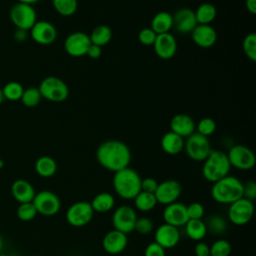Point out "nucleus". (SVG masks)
<instances>
[{
    "mask_svg": "<svg viewBox=\"0 0 256 256\" xmlns=\"http://www.w3.org/2000/svg\"><path fill=\"white\" fill-rule=\"evenodd\" d=\"M96 159L104 169L115 173L129 167L131 151L120 140H106L97 147Z\"/></svg>",
    "mask_w": 256,
    "mask_h": 256,
    "instance_id": "nucleus-1",
    "label": "nucleus"
},
{
    "mask_svg": "<svg viewBox=\"0 0 256 256\" xmlns=\"http://www.w3.org/2000/svg\"><path fill=\"white\" fill-rule=\"evenodd\" d=\"M141 180L139 173L133 168L126 167L114 173L112 186L114 192L122 199L133 200L141 191Z\"/></svg>",
    "mask_w": 256,
    "mask_h": 256,
    "instance_id": "nucleus-2",
    "label": "nucleus"
},
{
    "mask_svg": "<svg viewBox=\"0 0 256 256\" xmlns=\"http://www.w3.org/2000/svg\"><path fill=\"white\" fill-rule=\"evenodd\" d=\"M212 184L211 197L219 204L230 205L243 197V182L235 176L227 175Z\"/></svg>",
    "mask_w": 256,
    "mask_h": 256,
    "instance_id": "nucleus-3",
    "label": "nucleus"
},
{
    "mask_svg": "<svg viewBox=\"0 0 256 256\" xmlns=\"http://www.w3.org/2000/svg\"><path fill=\"white\" fill-rule=\"evenodd\" d=\"M231 165L227 154L221 150H211L203 161L202 175L208 182L214 183L229 175Z\"/></svg>",
    "mask_w": 256,
    "mask_h": 256,
    "instance_id": "nucleus-4",
    "label": "nucleus"
},
{
    "mask_svg": "<svg viewBox=\"0 0 256 256\" xmlns=\"http://www.w3.org/2000/svg\"><path fill=\"white\" fill-rule=\"evenodd\" d=\"M42 98L54 102H64L69 96V88L67 84L56 76L45 77L38 87Z\"/></svg>",
    "mask_w": 256,
    "mask_h": 256,
    "instance_id": "nucleus-5",
    "label": "nucleus"
},
{
    "mask_svg": "<svg viewBox=\"0 0 256 256\" xmlns=\"http://www.w3.org/2000/svg\"><path fill=\"white\" fill-rule=\"evenodd\" d=\"M183 150H185L186 155L191 160L196 162H203L212 149L208 137L194 132L184 141Z\"/></svg>",
    "mask_w": 256,
    "mask_h": 256,
    "instance_id": "nucleus-6",
    "label": "nucleus"
},
{
    "mask_svg": "<svg viewBox=\"0 0 256 256\" xmlns=\"http://www.w3.org/2000/svg\"><path fill=\"white\" fill-rule=\"evenodd\" d=\"M254 212V203L242 197L229 205L227 216L232 224L236 226H244L252 220Z\"/></svg>",
    "mask_w": 256,
    "mask_h": 256,
    "instance_id": "nucleus-7",
    "label": "nucleus"
},
{
    "mask_svg": "<svg viewBox=\"0 0 256 256\" xmlns=\"http://www.w3.org/2000/svg\"><path fill=\"white\" fill-rule=\"evenodd\" d=\"M226 154L231 167H234L238 170L248 171L253 169L256 164V157L254 152L245 145H233Z\"/></svg>",
    "mask_w": 256,
    "mask_h": 256,
    "instance_id": "nucleus-8",
    "label": "nucleus"
},
{
    "mask_svg": "<svg viewBox=\"0 0 256 256\" xmlns=\"http://www.w3.org/2000/svg\"><path fill=\"white\" fill-rule=\"evenodd\" d=\"M10 20L18 29L29 31L37 21V14L32 5L16 3L9 12Z\"/></svg>",
    "mask_w": 256,
    "mask_h": 256,
    "instance_id": "nucleus-9",
    "label": "nucleus"
},
{
    "mask_svg": "<svg viewBox=\"0 0 256 256\" xmlns=\"http://www.w3.org/2000/svg\"><path fill=\"white\" fill-rule=\"evenodd\" d=\"M94 215V211L87 201H77L71 204L66 211V221L72 227H84L88 225Z\"/></svg>",
    "mask_w": 256,
    "mask_h": 256,
    "instance_id": "nucleus-10",
    "label": "nucleus"
},
{
    "mask_svg": "<svg viewBox=\"0 0 256 256\" xmlns=\"http://www.w3.org/2000/svg\"><path fill=\"white\" fill-rule=\"evenodd\" d=\"M37 213L43 216H54L61 208V201L59 197L50 190H42L35 194L32 201Z\"/></svg>",
    "mask_w": 256,
    "mask_h": 256,
    "instance_id": "nucleus-11",
    "label": "nucleus"
},
{
    "mask_svg": "<svg viewBox=\"0 0 256 256\" xmlns=\"http://www.w3.org/2000/svg\"><path fill=\"white\" fill-rule=\"evenodd\" d=\"M137 218L136 210L133 207L129 205H120L114 210L111 221L114 229L129 234L134 231Z\"/></svg>",
    "mask_w": 256,
    "mask_h": 256,
    "instance_id": "nucleus-12",
    "label": "nucleus"
},
{
    "mask_svg": "<svg viewBox=\"0 0 256 256\" xmlns=\"http://www.w3.org/2000/svg\"><path fill=\"white\" fill-rule=\"evenodd\" d=\"M182 192L181 184L173 179H168L158 183L157 189L154 192L157 203L162 205H168L176 202Z\"/></svg>",
    "mask_w": 256,
    "mask_h": 256,
    "instance_id": "nucleus-13",
    "label": "nucleus"
},
{
    "mask_svg": "<svg viewBox=\"0 0 256 256\" xmlns=\"http://www.w3.org/2000/svg\"><path fill=\"white\" fill-rule=\"evenodd\" d=\"M91 41L89 35L84 32H73L69 34L64 41L66 53L72 57H82L86 55Z\"/></svg>",
    "mask_w": 256,
    "mask_h": 256,
    "instance_id": "nucleus-14",
    "label": "nucleus"
},
{
    "mask_svg": "<svg viewBox=\"0 0 256 256\" xmlns=\"http://www.w3.org/2000/svg\"><path fill=\"white\" fill-rule=\"evenodd\" d=\"M30 35L32 39L40 45H50L57 38L56 27L45 20L36 21L30 29Z\"/></svg>",
    "mask_w": 256,
    "mask_h": 256,
    "instance_id": "nucleus-15",
    "label": "nucleus"
},
{
    "mask_svg": "<svg viewBox=\"0 0 256 256\" xmlns=\"http://www.w3.org/2000/svg\"><path fill=\"white\" fill-rule=\"evenodd\" d=\"M128 244L127 234L116 229L108 231L102 239V247L104 251L111 255H117L123 252Z\"/></svg>",
    "mask_w": 256,
    "mask_h": 256,
    "instance_id": "nucleus-16",
    "label": "nucleus"
},
{
    "mask_svg": "<svg viewBox=\"0 0 256 256\" xmlns=\"http://www.w3.org/2000/svg\"><path fill=\"white\" fill-rule=\"evenodd\" d=\"M173 27L178 33L188 34L198 25L194 10L190 8H180L172 15Z\"/></svg>",
    "mask_w": 256,
    "mask_h": 256,
    "instance_id": "nucleus-17",
    "label": "nucleus"
},
{
    "mask_svg": "<svg viewBox=\"0 0 256 256\" xmlns=\"http://www.w3.org/2000/svg\"><path fill=\"white\" fill-rule=\"evenodd\" d=\"M180 232L177 227L163 223L154 232V240L165 250L174 248L180 241Z\"/></svg>",
    "mask_w": 256,
    "mask_h": 256,
    "instance_id": "nucleus-18",
    "label": "nucleus"
},
{
    "mask_svg": "<svg viewBox=\"0 0 256 256\" xmlns=\"http://www.w3.org/2000/svg\"><path fill=\"white\" fill-rule=\"evenodd\" d=\"M164 223L172 225L174 227H182L189 220L186 211V205L180 202H173L165 206L163 213Z\"/></svg>",
    "mask_w": 256,
    "mask_h": 256,
    "instance_id": "nucleus-19",
    "label": "nucleus"
},
{
    "mask_svg": "<svg viewBox=\"0 0 256 256\" xmlns=\"http://www.w3.org/2000/svg\"><path fill=\"white\" fill-rule=\"evenodd\" d=\"M156 55L164 60L172 58L177 51L176 38L170 33L158 34L153 44Z\"/></svg>",
    "mask_w": 256,
    "mask_h": 256,
    "instance_id": "nucleus-20",
    "label": "nucleus"
},
{
    "mask_svg": "<svg viewBox=\"0 0 256 256\" xmlns=\"http://www.w3.org/2000/svg\"><path fill=\"white\" fill-rule=\"evenodd\" d=\"M193 42L201 48H210L217 41V32L211 25L198 24L191 32Z\"/></svg>",
    "mask_w": 256,
    "mask_h": 256,
    "instance_id": "nucleus-21",
    "label": "nucleus"
},
{
    "mask_svg": "<svg viewBox=\"0 0 256 256\" xmlns=\"http://www.w3.org/2000/svg\"><path fill=\"white\" fill-rule=\"evenodd\" d=\"M196 124L191 116L179 113L174 115L170 120V131L181 136L182 138H187L195 132Z\"/></svg>",
    "mask_w": 256,
    "mask_h": 256,
    "instance_id": "nucleus-22",
    "label": "nucleus"
},
{
    "mask_svg": "<svg viewBox=\"0 0 256 256\" xmlns=\"http://www.w3.org/2000/svg\"><path fill=\"white\" fill-rule=\"evenodd\" d=\"M11 194L13 198L20 204L32 202L36 191L29 181L24 179H17L11 185Z\"/></svg>",
    "mask_w": 256,
    "mask_h": 256,
    "instance_id": "nucleus-23",
    "label": "nucleus"
},
{
    "mask_svg": "<svg viewBox=\"0 0 256 256\" xmlns=\"http://www.w3.org/2000/svg\"><path fill=\"white\" fill-rule=\"evenodd\" d=\"M160 145L166 154L177 155L184 149V138L172 131H169L162 136Z\"/></svg>",
    "mask_w": 256,
    "mask_h": 256,
    "instance_id": "nucleus-24",
    "label": "nucleus"
},
{
    "mask_svg": "<svg viewBox=\"0 0 256 256\" xmlns=\"http://www.w3.org/2000/svg\"><path fill=\"white\" fill-rule=\"evenodd\" d=\"M150 28L157 35L168 33L173 28L172 15L166 11H160L156 13L151 20Z\"/></svg>",
    "mask_w": 256,
    "mask_h": 256,
    "instance_id": "nucleus-25",
    "label": "nucleus"
},
{
    "mask_svg": "<svg viewBox=\"0 0 256 256\" xmlns=\"http://www.w3.org/2000/svg\"><path fill=\"white\" fill-rule=\"evenodd\" d=\"M90 205L94 213H106L114 208L115 198L109 192H100L93 197Z\"/></svg>",
    "mask_w": 256,
    "mask_h": 256,
    "instance_id": "nucleus-26",
    "label": "nucleus"
},
{
    "mask_svg": "<svg viewBox=\"0 0 256 256\" xmlns=\"http://www.w3.org/2000/svg\"><path fill=\"white\" fill-rule=\"evenodd\" d=\"M186 235L194 241H201L208 233L205 222L202 219H189L184 225Z\"/></svg>",
    "mask_w": 256,
    "mask_h": 256,
    "instance_id": "nucleus-27",
    "label": "nucleus"
},
{
    "mask_svg": "<svg viewBox=\"0 0 256 256\" xmlns=\"http://www.w3.org/2000/svg\"><path fill=\"white\" fill-rule=\"evenodd\" d=\"M35 171L42 178H50L57 171V163L50 156H41L35 162Z\"/></svg>",
    "mask_w": 256,
    "mask_h": 256,
    "instance_id": "nucleus-28",
    "label": "nucleus"
},
{
    "mask_svg": "<svg viewBox=\"0 0 256 256\" xmlns=\"http://www.w3.org/2000/svg\"><path fill=\"white\" fill-rule=\"evenodd\" d=\"M197 24L210 25L217 16V9L211 3H202L194 11Z\"/></svg>",
    "mask_w": 256,
    "mask_h": 256,
    "instance_id": "nucleus-29",
    "label": "nucleus"
},
{
    "mask_svg": "<svg viewBox=\"0 0 256 256\" xmlns=\"http://www.w3.org/2000/svg\"><path fill=\"white\" fill-rule=\"evenodd\" d=\"M91 44L103 47L107 45L112 39V30L107 25H98L96 26L89 35Z\"/></svg>",
    "mask_w": 256,
    "mask_h": 256,
    "instance_id": "nucleus-30",
    "label": "nucleus"
},
{
    "mask_svg": "<svg viewBox=\"0 0 256 256\" xmlns=\"http://www.w3.org/2000/svg\"><path fill=\"white\" fill-rule=\"evenodd\" d=\"M133 201L136 210H139L141 212H149L153 210L158 204L153 193H148L144 191H140L133 199Z\"/></svg>",
    "mask_w": 256,
    "mask_h": 256,
    "instance_id": "nucleus-31",
    "label": "nucleus"
},
{
    "mask_svg": "<svg viewBox=\"0 0 256 256\" xmlns=\"http://www.w3.org/2000/svg\"><path fill=\"white\" fill-rule=\"evenodd\" d=\"M55 11L61 16L69 17L75 14L78 8L77 0H52Z\"/></svg>",
    "mask_w": 256,
    "mask_h": 256,
    "instance_id": "nucleus-32",
    "label": "nucleus"
},
{
    "mask_svg": "<svg viewBox=\"0 0 256 256\" xmlns=\"http://www.w3.org/2000/svg\"><path fill=\"white\" fill-rule=\"evenodd\" d=\"M24 88L23 86L16 81L8 82L2 88V94L4 99L9 101H18L21 99Z\"/></svg>",
    "mask_w": 256,
    "mask_h": 256,
    "instance_id": "nucleus-33",
    "label": "nucleus"
},
{
    "mask_svg": "<svg viewBox=\"0 0 256 256\" xmlns=\"http://www.w3.org/2000/svg\"><path fill=\"white\" fill-rule=\"evenodd\" d=\"M41 99L42 96L39 89L36 87H29L27 89H24L20 100L24 106L32 108L37 106L40 103Z\"/></svg>",
    "mask_w": 256,
    "mask_h": 256,
    "instance_id": "nucleus-34",
    "label": "nucleus"
},
{
    "mask_svg": "<svg viewBox=\"0 0 256 256\" xmlns=\"http://www.w3.org/2000/svg\"><path fill=\"white\" fill-rule=\"evenodd\" d=\"M205 224H206L207 230L210 231L214 235H221L227 229V222L220 215L210 216Z\"/></svg>",
    "mask_w": 256,
    "mask_h": 256,
    "instance_id": "nucleus-35",
    "label": "nucleus"
},
{
    "mask_svg": "<svg viewBox=\"0 0 256 256\" xmlns=\"http://www.w3.org/2000/svg\"><path fill=\"white\" fill-rule=\"evenodd\" d=\"M37 210L32 202H26V203H20L16 210V215L18 219L21 221H31L33 220L37 215Z\"/></svg>",
    "mask_w": 256,
    "mask_h": 256,
    "instance_id": "nucleus-36",
    "label": "nucleus"
},
{
    "mask_svg": "<svg viewBox=\"0 0 256 256\" xmlns=\"http://www.w3.org/2000/svg\"><path fill=\"white\" fill-rule=\"evenodd\" d=\"M232 246L225 239H217L210 245V256H230Z\"/></svg>",
    "mask_w": 256,
    "mask_h": 256,
    "instance_id": "nucleus-37",
    "label": "nucleus"
},
{
    "mask_svg": "<svg viewBox=\"0 0 256 256\" xmlns=\"http://www.w3.org/2000/svg\"><path fill=\"white\" fill-rule=\"evenodd\" d=\"M243 51L246 57L252 62L256 61V34L248 33L243 39Z\"/></svg>",
    "mask_w": 256,
    "mask_h": 256,
    "instance_id": "nucleus-38",
    "label": "nucleus"
},
{
    "mask_svg": "<svg viewBox=\"0 0 256 256\" xmlns=\"http://www.w3.org/2000/svg\"><path fill=\"white\" fill-rule=\"evenodd\" d=\"M197 133L208 137L210 135H212L215 130H216V122L214 119L210 118V117H205L202 118L197 124H196V129Z\"/></svg>",
    "mask_w": 256,
    "mask_h": 256,
    "instance_id": "nucleus-39",
    "label": "nucleus"
},
{
    "mask_svg": "<svg viewBox=\"0 0 256 256\" xmlns=\"http://www.w3.org/2000/svg\"><path fill=\"white\" fill-rule=\"evenodd\" d=\"M154 223L148 217H140L137 218L134 231H136L140 235H148L153 231Z\"/></svg>",
    "mask_w": 256,
    "mask_h": 256,
    "instance_id": "nucleus-40",
    "label": "nucleus"
},
{
    "mask_svg": "<svg viewBox=\"0 0 256 256\" xmlns=\"http://www.w3.org/2000/svg\"><path fill=\"white\" fill-rule=\"evenodd\" d=\"M157 34L150 28H143L138 33V40L144 46H153Z\"/></svg>",
    "mask_w": 256,
    "mask_h": 256,
    "instance_id": "nucleus-41",
    "label": "nucleus"
},
{
    "mask_svg": "<svg viewBox=\"0 0 256 256\" xmlns=\"http://www.w3.org/2000/svg\"><path fill=\"white\" fill-rule=\"evenodd\" d=\"M186 211L189 219H202L205 214V208L199 202H192L186 205Z\"/></svg>",
    "mask_w": 256,
    "mask_h": 256,
    "instance_id": "nucleus-42",
    "label": "nucleus"
},
{
    "mask_svg": "<svg viewBox=\"0 0 256 256\" xmlns=\"http://www.w3.org/2000/svg\"><path fill=\"white\" fill-rule=\"evenodd\" d=\"M144 256H166V250L154 241L145 247Z\"/></svg>",
    "mask_w": 256,
    "mask_h": 256,
    "instance_id": "nucleus-43",
    "label": "nucleus"
},
{
    "mask_svg": "<svg viewBox=\"0 0 256 256\" xmlns=\"http://www.w3.org/2000/svg\"><path fill=\"white\" fill-rule=\"evenodd\" d=\"M243 197L252 202L256 199V183L253 180L243 183Z\"/></svg>",
    "mask_w": 256,
    "mask_h": 256,
    "instance_id": "nucleus-44",
    "label": "nucleus"
},
{
    "mask_svg": "<svg viewBox=\"0 0 256 256\" xmlns=\"http://www.w3.org/2000/svg\"><path fill=\"white\" fill-rule=\"evenodd\" d=\"M158 186V182L152 177H146L141 180V191L153 193L156 191Z\"/></svg>",
    "mask_w": 256,
    "mask_h": 256,
    "instance_id": "nucleus-45",
    "label": "nucleus"
},
{
    "mask_svg": "<svg viewBox=\"0 0 256 256\" xmlns=\"http://www.w3.org/2000/svg\"><path fill=\"white\" fill-rule=\"evenodd\" d=\"M194 253L196 256H210V245L205 242L198 241L195 245Z\"/></svg>",
    "mask_w": 256,
    "mask_h": 256,
    "instance_id": "nucleus-46",
    "label": "nucleus"
},
{
    "mask_svg": "<svg viewBox=\"0 0 256 256\" xmlns=\"http://www.w3.org/2000/svg\"><path fill=\"white\" fill-rule=\"evenodd\" d=\"M101 54H102V47H99L94 44H90L86 52V55L91 59H98L101 56Z\"/></svg>",
    "mask_w": 256,
    "mask_h": 256,
    "instance_id": "nucleus-47",
    "label": "nucleus"
},
{
    "mask_svg": "<svg viewBox=\"0 0 256 256\" xmlns=\"http://www.w3.org/2000/svg\"><path fill=\"white\" fill-rule=\"evenodd\" d=\"M27 36H28V34H27V31H26V30L18 29V28L14 31V35H13L15 41H17V42H19V43L24 42V41L27 39Z\"/></svg>",
    "mask_w": 256,
    "mask_h": 256,
    "instance_id": "nucleus-48",
    "label": "nucleus"
},
{
    "mask_svg": "<svg viewBox=\"0 0 256 256\" xmlns=\"http://www.w3.org/2000/svg\"><path fill=\"white\" fill-rule=\"evenodd\" d=\"M245 7L251 14H256V0H245Z\"/></svg>",
    "mask_w": 256,
    "mask_h": 256,
    "instance_id": "nucleus-49",
    "label": "nucleus"
},
{
    "mask_svg": "<svg viewBox=\"0 0 256 256\" xmlns=\"http://www.w3.org/2000/svg\"><path fill=\"white\" fill-rule=\"evenodd\" d=\"M19 3H24V4H29V5H32L36 2H38L39 0H17Z\"/></svg>",
    "mask_w": 256,
    "mask_h": 256,
    "instance_id": "nucleus-50",
    "label": "nucleus"
},
{
    "mask_svg": "<svg viewBox=\"0 0 256 256\" xmlns=\"http://www.w3.org/2000/svg\"><path fill=\"white\" fill-rule=\"evenodd\" d=\"M3 101H4V97H3V94H2V89L0 88V105Z\"/></svg>",
    "mask_w": 256,
    "mask_h": 256,
    "instance_id": "nucleus-51",
    "label": "nucleus"
},
{
    "mask_svg": "<svg viewBox=\"0 0 256 256\" xmlns=\"http://www.w3.org/2000/svg\"><path fill=\"white\" fill-rule=\"evenodd\" d=\"M2 248H3V240H2V238H1V236H0V253H1V251H2Z\"/></svg>",
    "mask_w": 256,
    "mask_h": 256,
    "instance_id": "nucleus-52",
    "label": "nucleus"
},
{
    "mask_svg": "<svg viewBox=\"0 0 256 256\" xmlns=\"http://www.w3.org/2000/svg\"><path fill=\"white\" fill-rule=\"evenodd\" d=\"M4 167V161L0 158V169H2Z\"/></svg>",
    "mask_w": 256,
    "mask_h": 256,
    "instance_id": "nucleus-53",
    "label": "nucleus"
},
{
    "mask_svg": "<svg viewBox=\"0 0 256 256\" xmlns=\"http://www.w3.org/2000/svg\"><path fill=\"white\" fill-rule=\"evenodd\" d=\"M0 256H9V255H7V254H3V253H0Z\"/></svg>",
    "mask_w": 256,
    "mask_h": 256,
    "instance_id": "nucleus-54",
    "label": "nucleus"
},
{
    "mask_svg": "<svg viewBox=\"0 0 256 256\" xmlns=\"http://www.w3.org/2000/svg\"><path fill=\"white\" fill-rule=\"evenodd\" d=\"M34 256H37V255H34Z\"/></svg>",
    "mask_w": 256,
    "mask_h": 256,
    "instance_id": "nucleus-55",
    "label": "nucleus"
}]
</instances>
